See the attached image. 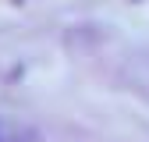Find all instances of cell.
<instances>
[{"label": "cell", "mask_w": 149, "mask_h": 142, "mask_svg": "<svg viewBox=\"0 0 149 142\" xmlns=\"http://www.w3.org/2000/svg\"><path fill=\"white\" fill-rule=\"evenodd\" d=\"M0 142H39V132L18 117H0Z\"/></svg>", "instance_id": "1"}]
</instances>
